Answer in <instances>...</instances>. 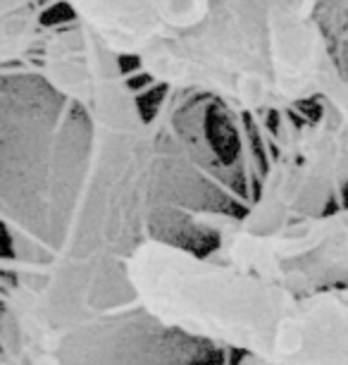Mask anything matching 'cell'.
<instances>
[{"mask_svg":"<svg viewBox=\"0 0 348 365\" xmlns=\"http://www.w3.org/2000/svg\"><path fill=\"white\" fill-rule=\"evenodd\" d=\"M77 24L151 84L272 115L320 101L339 79L315 0H67Z\"/></svg>","mask_w":348,"mask_h":365,"instance_id":"6da1fadb","label":"cell"},{"mask_svg":"<svg viewBox=\"0 0 348 365\" xmlns=\"http://www.w3.org/2000/svg\"><path fill=\"white\" fill-rule=\"evenodd\" d=\"M125 274L136 308L189 341L260 365H348V287L296 289L165 237L136 246Z\"/></svg>","mask_w":348,"mask_h":365,"instance_id":"7a4b0ae2","label":"cell"},{"mask_svg":"<svg viewBox=\"0 0 348 365\" xmlns=\"http://www.w3.org/2000/svg\"><path fill=\"white\" fill-rule=\"evenodd\" d=\"M317 115L277 141L253 201L224 220L234 232L272 237L341 205L348 189V70L317 101Z\"/></svg>","mask_w":348,"mask_h":365,"instance_id":"3957f363","label":"cell"},{"mask_svg":"<svg viewBox=\"0 0 348 365\" xmlns=\"http://www.w3.org/2000/svg\"><path fill=\"white\" fill-rule=\"evenodd\" d=\"M191 227L215 237L220 258L296 289L341 284L348 287V203L315 220H305L272 237L234 232L217 208L191 215Z\"/></svg>","mask_w":348,"mask_h":365,"instance_id":"277c9868","label":"cell"},{"mask_svg":"<svg viewBox=\"0 0 348 365\" xmlns=\"http://www.w3.org/2000/svg\"><path fill=\"white\" fill-rule=\"evenodd\" d=\"M315 19L339 70H348V0H315Z\"/></svg>","mask_w":348,"mask_h":365,"instance_id":"5b68a950","label":"cell"}]
</instances>
